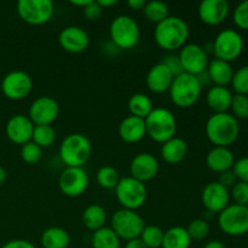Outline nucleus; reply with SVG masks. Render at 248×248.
Returning a JSON list of instances; mask_svg holds the SVG:
<instances>
[{
	"mask_svg": "<svg viewBox=\"0 0 248 248\" xmlns=\"http://www.w3.org/2000/svg\"><path fill=\"white\" fill-rule=\"evenodd\" d=\"M188 38L189 27L181 17L169 16L155 27V43L165 51L179 50L186 45Z\"/></svg>",
	"mask_w": 248,
	"mask_h": 248,
	"instance_id": "1",
	"label": "nucleus"
},
{
	"mask_svg": "<svg viewBox=\"0 0 248 248\" xmlns=\"http://www.w3.org/2000/svg\"><path fill=\"white\" fill-rule=\"evenodd\" d=\"M206 136L216 147H229L240 135L237 119L229 113L213 114L206 123Z\"/></svg>",
	"mask_w": 248,
	"mask_h": 248,
	"instance_id": "2",
	"label": "nucleus"
},
{
	"mask_svg": "<svg viewBox=\"0 0 248 248\" xmlns=\"http://www.w3.org/2000/svg\"><path fill=\"white\" fill-rule=\"evenodd\" d=\"M91 154V142L81 133H70L60 145V157L67 167H82Z\"/></svg>",
	"mask_w": 248,
	"mask_h": 248,
	"instance_id": "3",
	"label": "nucleus"
},
{
	"mask_svg": "<svg viewBox=\"0 0 248 248\" xmlns=\"http://www.w3.org/2000/svg\"><path fill=\"white\" fill-rule=\"evenodd\" d=\"M202 86L198 77L183 73L173 79V82L170 87V96L174 106L186 109L193 107L199 101Z\"/></svg>",
	"mask_w": 248,
	"mask_h": 248,
	"instance_id": "4",
	"label": "nucleus"
},
{
	"mask_svg": "<svg viewBox=\"0 0 248 248\" xmlns=\"http://www.w3.org/2000/svg\"><path fill=\"white\" fill-rule=\"evenodd\" d=\"M147 135L156 143H165L174 137L177 120L173 113L166 108H154L144 119Z\"/></svg>",
	"mask_w": 248,
	"mask_h": 248,
	"instance_id": "5",
	"label": "nucleus"
},
{
	"mask_svg": "<svg viewBox=\"0 0 248 248\" xmlns=\"http://www.w3.org/2000/svg\"><path fill=\"white\" fill-rule=\"evenodd\" d=\"M109 34L114 45L123 50L133 48L140 39V26L127 15H120L113 19L109 27Z\"/></svg>",
	"mask_w": 248,
	"mask_h": 248,
	"instance_id": "6",
	"label": "nucleus"
},
{
	"mask_svg": "<svg viewBox=\"0 0 248 248\" xmlns=\"http://www.w3.org/2000/svg\"><path fill=\"white\" fill-rule=\"evenodd\" d=\"M115 195L123 208L137 211L147 201L148 190L144 183L130 176L120 178L115 188Z\"/></svg>",
	"mask_w": 248,
	"mask_h": 248,
	"instance_id": "7",
	"label": "nucleus"
},
{
	"mask_svg": "<svg viewBox=\"0 0 248 248\" xmlns=\"http://www.w3.org/2000/svg\"><path fill=\"white\" fill-rule=\"evenodd\" d=\"M144 227V219L136 211L121 208L116 211L111 217L110 228L120 240L130 241V240L137 239L140 236Z\"/></svg>",
	"mask_w": 248,
	"mask_h": 248,
	"instance_id": "8",
	"label": "nucleus"
},
{
	"mask_svg": "<svg viewBox=\"0 0 248 248\" xmlns=\"http://www.w3.org/2000/svg\"><path fill=\"white\" fill-rule=\"evenodd\" d=\"M19 18L31 26H43L50 22L55 14L51 0H19L16 5Z\"/></svg>",
	"mask_w": 248,
	"mask_h": 248,
	"instance_id": "9",
	"label": "nucleus"
},
{
	"mask_svg": "<svg viewBox=\"0 0 248 248\" xmlns=\"http://www.w3.org/2000/svg\"><path fill=\"white\" fill-rule=\"evenodd\" d=\"M218 225L230 236H242L248 232V206L232 203L218 216Z\"/></svg>",
	"mask_w": 248,
	"mask_h": 248,
	"instance_id": "10",
	"label": "nucleus"
},
{
	"mask_svg": "<svg viewBox=\"0 0 248 248\" xmlns=\"http://www.w3.org/2000/svg\"><path fill=\"white\" fill-rule=\"evenodd\" d=\"M244 51V39L235 29H224L220 31L213 43V52L216 58L232 62L235 61Z\"/></svg>",
	"mask_w": 248,
	"mask_h": 248,
	"instance_id": "11",
	"label": "nucleus"
},
{
	"mask_svg": "<svg viewBox=\"0 0 248 248\" xmlns=\"http://www.w3.org/2000/svg\"><path fill=\"white\" fill-rule=\"evenodd\" d=\"M89 176L82 167H65L58 179L61 193L68 198L81 196L89 188Z\"/></svg>",
	"mask_w": 248,
	"mask_h": 248,
	"instance_id": "12",
	"label": "nucleus"
},
{
	"mask_svg": "<svg viewBox=\"0 0 248 248\" xmlns=\"http://www.w3.org/2000/svg\"><path fill=\"white\" fill-rule=\"evenodd\" d=\"M33 89V80L23 70H12L7 73L1 81V91L5 97L12 101L26 98Z\"/></svg>",
	"mask_w": 248,
	"mask_h": 248,
	"instance_id": "13",
	"label": "nucleus"
},
{
	"mask_svg": "<svg viewBox=\"0 0 248 248\" xmlns=\"http://www.w3.org/2000/svg\"><path fill=\"white\" fill-rule=\"evenodd\" d=\"M183 72L190 75H200L208 67V56L205 48L198 44H186L178 55Z\"/></svg>",
	"mask_w": 248,
	"mask_h": 248,
	"instance_id": "14",
	"label": "nucleus"
},
{
	"mask_svg": "<svg viewBox=\"0 0 248 248\" xmlns=\"http://www.w3.org/2000/svg\"><path fill=\"white\" fill-rule=\"evenodd\" d=\"M60 115V104L50 96H41L34 99L29 107L28 118L35 126L52 125Z\"/></svg>",
	"mask_w": 248,
	"mask_h": 248,
	"instance_id": "15",
	"label": "nucleus"
},
{
	"mask_svg": "<svg viewBox=\"0 0 248 248\" xmlns=\"http://www.w3.org/2000/svg\"><path fill=\"white\" fill-rule=\"evenodd\" d=\"M201 201L208 212L219 215L225 207L229 206L230 191L218 182H211L203 188Z\"/></svg>",
	"mask_w": 248,
	"mask_h": 248,
	"instance_id": "16",
	"label": "nucleus"
},
{
	"mask_svg": "<svg viewBox=\"0 0 248 248\" xmlns=\"http://www.w3.org/2000/svg\"><path fill=\"white\" fill-rule=\"evenodd\" d=\"M35 125L31 119L23 114H16L11 116L6 123V136L12 143L17 145H23L31 142L33 137V131Z\"/></svg>",
	"mask_w": 248,
	"mask_h": 248,
	"instance_id": "17",
	"label": "nucleus"
},
{
	"mask_svg": "<svg viewBox=\"0 0 248 248\" xmlns=\"http://www.w3.org/2000/svg\"><path fill=\"white\" fill-rule=\"evenodd\" d=\"M61 47L69 53H81L89 47L90 36L78 26H68L61 31L58 35Z\"/></svg>",
	"mask_w": 248,
	"mask_h": 248,
	"instance_id": "18",
	"label": "nucleus"
},
{
	"mask_svg": "<svg viewBox=\"0 0 248 248\" xmlns=\"http://www.w3.org/2000/svg\"><path fill=\"white\" fill-rule=\"evenodd\" d=\"M159 172V161L149 153L136 155L130 164V174L132 178L145 183L155 178Z\"/></svg>",
	"mask_w": 248,
	"mask_h": 248,
	"instance_id": "19",
	"label": "nucleus"
},
{
	"mask_svg": "<svg viewBox=\"0 0 248 248\" xmlns=\"http://www.w3.org/2000/svg\"><path fill=\"white\" fill-rule=\"evenodd\" d=\"M230 5L227 0H203L199 5V17L208 26H218L227 19Z\"/></svg>",
	"mask_w": 248,
	"mask_h": 248,
	"instance_id": "20",
	"label": "nucleus"
},
{
	"mask_svg": "<svg viewBox=\"0 0 248 248\" xmlns=\"http://www.w3.org/2000/svg\"><path fill=\"white\" fill-rule=\"evenodd\" d=\"M174 77L162 62L153 65L145 78V84L153 93H164L170 91Z\"/></svg>",
	"mask_w": 248,
	"mask_h": 248,
	"instance_id": "21",
	"label": "nucleus"
},
{
	"mask_svg": "<svg viewBox=\"0 0 248 248\" xmlns=\"http://www.w3.org/2000/svg\"><path fill=\"white\" fill-rule=\"evenodd\" d=\"M119 137L128 144H135L140 142L147 135L144 119L136 118V116H127L124 119L119 125Z\"/></svg>",
	"mask_w": 248,
	"mask_h": 248,
	"instance_id": "22",
	"label": "nucleus"
},
{
	"mask_svg": "<svg viewBox=\"0 0 248 248\" xmlns=\"http://www.w3.org/2000/svg\"><path fill=\"white\" fill-rule=\"evenodd\" d=\"M235 164L234 154L227 147H215L206 155V165L216 173L229 171Z\"/></svg>",
	"mask_w": 248,
	"mask_h": 248,
	"instance_id": "23",
	"label": "nucleus"
},
{
	"mask_svg": "<svg viewBox=\"0 0 248 248\" xmlns=\"http://www.w3.org/2000/svg\"><path fill=\"white\" fill-rule=\"evenodd\" d=\"M232 96L228 87L225 86H212L207 92L206 96V102L211 110L215 111V114L218 113H228L232 106Z\"/></svg>",
	"mask_w": 248,
	"mask_h": 248,
	"instance_id": "24",
	"label": "nucleus"
},
{
	"mask_svg": "<svg viewBox=\"0 0 248 248\" xmlns=\"http://www.w3.org/2000/svg\"><path fill=\"white\" fill-rule=\"evenodd\" d=\"M207 74L210 77L211 82L216 85V86H225L232 84V77H234V70H232V64L225 61L215 60L211 61L208 63L207 67Z\"/></svg>",
	"mask_w": 248,
	"mask_h": 248,
	"instance_id": "25",
	"label": "nucleus"
},
{
	"mask_svg": "<svg viewBox=\"0 0 248 248\" xmlns=\"http://www.w3.org/2000/svg\"><path fill=\"white\" fill-rule=\"evenodd\" d=\"M188 154V144L179 137H173L161 145V156L165 162L177 165L183 161Z\"/></svg>",
	"mask_w": 248,
	"mask_h": 248,
	"instance_id": "26",
	"label": "nucleus"
},
{
	"mask_svg": "<svg viewBox=\"0 0 248 248\" xmlns=\"http://www.w3.org/2000/svg\"><path fill=\"white\" fill-rule=\"evenodd\" d=\"M40 244L43 248H68L70 245V235L63 228H47L41 234Z\"/></svg>",
	"mask_w": 248,
	"mask_h": 248,
	"instance_id": "27",
	"label": "nucleus"
},
{
	"mask_svg": "<svg viewBox=\"0 0 248 248\" xmlns=\"http://www.w3.org/2000/svg\"><path fill=\"white\" fill-rule=\"evenodd\" d=\"M107 212L101 205H90L82 212V223L91 232L106 227Z\"/></svg>",
	"mask_w": 248,
	"mask_h": 248,
	"instance_id": "28",
	"label": "nucleus"
},
{
	"mask_svg": "<svg viewBox=\"0 0 248 248\" xmlns=\"http://www.w3.org/2000/svg\"><path fill=\"white\" fill-rule=\"evenodd\" d=\"M191 239L186 228L173 227L165 232L162 248H189Z\"/></svg>",
	"mask_w": 248,
	"mask_h": 248,
	"instance_id": "29",
	"label": "nucleus"
},
{
	"mask_svg": "<svg viewBox=\"0 0 248 248\" xmlns=\"http://www.w3.org/2000/svg\"><path fill=\"white\" fill-rule=\"evenodd\" d=\"M128 110L131 115L136 118L145 119L154 109V104L150 97H148L144 93H135L128 99Z\"/></svg>",
	"mask_w": 248,
	"mask_h": 248,
	"instance_id": "30",
	"label": "nucleus"
},
{
	"mask_svg": "<svg viewBox=\"0 0 248 248\" xmlns=\"http://www.w3.org/2000/svg\"><path fill=\"white\" fill-rule=\"evenodd\" d=\"M92 248H120V239L110 227H103L93 232Z\"/></svg>",
	"mask_w": 248,
	"mask_h": 248,
	"instance_id": "31",
	"label": "nucleus"
},
{
	"mask_svg": "<svg viewBox=\"0 0 248 248\" xmlns=\"http://www.w3.org/2000/svg\"><path fill=\"white\" fill-rule=\"evenodd\" d=\"M144 16L149 22H153L155 24H159L164 19H166L170 16V10L165 2L157 1V0H153V1H148L145 4L144 9Z\"/></svg>",
	"mask_w": 248,
	"mask_h": 248,
	"instance_id": "32",
	"label": "nucleus"
},
{
	"mask_svg": "<svg viewBox=\"0 0 248 248\" xmlns=\"http://www.w3.org/2000/svg\"><path fill=\"white\" fill-rule=\"evenodd\" d=\"M56 140V130L51 125H39L34 127L31 142L43 149L50 148Z\"/></svg>",
	"mask_w": 248,
	"mask_h": 248,
	"instance_id": "33",
	"label": "nucleus"
},
{
	"mask_svg": "<svg viewBox=\"0 0 248 248\" xmlns=\"http://www.w3.org/2000/svg\"><path fill=\"white\" fill-rule=\"evenodd\" d=\"M165 232L157 225H145L140 239L148 248H160L164 241Z\"/></svg>",
	"mask_w": 248,
	"mask_h": 248,
	"instance_id": "34",
	"label": "nucleus"
},
{
	"mask_svg": "<svg viewBox=\"0 0 248 248\" xmlns=\"http://www.w3.org/2000/svg\"><path fill=\"white\" fill-rule=\"evenodd\" d=\"M97 183L103 189H115L120 181L119 172L111 166H103L97 171Z\"/></svg>",
	"mask_w": 248,
	"mask_h": 248,
	"instance_id": "35",
	"label": "nucleus"
},
{
	"mask_svg": "<svg viewBox=\"0 0 248 248\" xmlns=\"http://www.w3.org/2000/svg\"><path fill=\"white\" fill-rule=\"evenodd\" d=\"M188 232L189 236H190L191 241H201V240L206 239L210 234V224L207 220L205 219H194L189 223L188 228H186Z\"/></svg>",
	"mask_w": 248,
	"mask_h": 248,
	"instance_id": "36",
	"label": "nucleus"
},
{
	"mask_svg": "<svg viewBox=\"0 0 248 248\" xmlns=\"http://www.w3.org/2000/svg\"><path fill=\"white\" fill-rule=\"evenodd\" d=\"M21 157L26 164L35 165L43 157V149L34 142H28L22 145L21 148Z\"/></svg>",
	"mask_w": 248,
	"mask_h": 248,
	"instance_id": "37",
	"label": "nucleus"
},
{
	"mask_svg": "<svg viewBox=\"0 0 248 248\" xmlns=\"http://www.w3.org/2000/svg\"><path fill=\"white\" fill-rule=\"evenodd\" d=\"M232 86L236 93L248 96V64L244 65L234 73Z\"/></svg>",
	"mask_w": 248,
	"mask_h": 248,
	"instance_id": "38",
	"label": "nucleus"
},
{
	"mask_svg": "<svg viewBox=\"0 0 248 248\" xmlns=\"http://www.w3.org/2000/svg\"><path fill=\"white\" fill-rule=\"evenodd\" d=\"M230 109L236 119H248V96L235 93L232 96Z\"/></svg>",
	"mask_w": 248,
	"mask_h": 248,
	"instance_id": "39",
	"label": "nucleus"
},
{
	"mask_svg": "<svg viewBox=\"0 0 248 248\" xmlns=\"http://www.w3.org/2000/svg\"><path fill=\"white\" fill-rule=\"evenodd\" d=\"M230 196L236 205L248 206V183L237 181V183L232 188Z\"/></svg>",
	"mask_w": 248,
	"mask_h": 248,
	"instance_id": "40",
	"label": "nucleus"
},
{
	"mask_svg": "<svg viewBox=\"0 0 248 248\" xmlns=\"http://www.w3.org/2000/svg\"><path fill=\"white\" fill-rule=\"evenodd\" d=\"M232 19L234 23L236 24L239 28L248 29V0L241 1L234 10L232 14Z\"/></svg>",
	"mask_w": 248,
	"mask_h": 248,
	"instance_id": "41",
	"label": "nucleus"
},
{
	"mask_svg": "<svg viewBox=\"0 0 248 248\" xmlns=\"http://www.w3.org/2000/svg\"><path fill=\"white\" fill-rule=\"evenodd\" d=\"M232 171H234L237 181L248 183V156L241 157L237 161H235Z\"/></svg>",
	"mask_w": 248,
	"mask_h": 248,
	"instance_id": "42",
	"label": "nucleus"
},
{
	"mask_svg": "<svg viewBox=\"0 0 248 248\" xmlns=\"http://www.w3.org/2000/svg\"><path fill=\"white\" fill-rule=\"evenodd\" d=\"M165 65L167 67V69L172 73L174 78L178 77V75L183 74V68H182V63L181 60L177 55H169L165 57V60L162 61Z\"/></svg>",
	"mask_w": 248,
	"mask_h": 248,
	"instance_id": "43",
	"label": "nucleus"
},
{
	"mask_svg": "<svg viewBox=\"0 0 248 248\" xmlns=\"http://www.w3.org/2000/svg\"><path fill=\"white\" fill-rule=\"evenodd\" d=\"M82 14L86 17L89 21H98L101 18L102 14H103V9L98 5V2L91 0L89 5L82 9Z\"/></svg>",
	"mask_w": 248,
	"mask_h": 248,
	"instance_id": "44",
	"label": "nucleus"
},
{
	"mask_svg": "<svg viewBox=\"0 0 248 248\" xmlns=\"http://www.w3.org/2000/svg\"><path fill=\"white\" fill-rule=\"evenodd\" d=\"M217 182L219 184H222L223 186H225L227 189H230L237 183V178L232 169L229 170V171H225V172H222V173H219V178H218Z\"/></svg>",
	"mask_w": 248,
	"mask_h": 248,
	"instance_id": "45",
	"label": "nucleus"
},
{
	"mask_svg": "<svg viewBox=\"0 0 248 248\" xmlns=\"http://www.w3.org/2000/svg\"><path fill=\"white\" fill-rule=\"evenodd\" d=\"M1 248H36L31 244V241H27V240L22 239H16L11 240V241H7L6 244L2 245Z\"/></svg>",
	"mask_w": 248,
	"mask_h": 248,
	"instance_id": "46",
	"label": "nucleus"
},
{
	"mask_svg": "<svg viewBox=\"0 0 248 248\" xmlns=\"http://www.w3.org/2000/svg\"><path fill=\"white\" fill-rule=\"evenodd\" d=\"M147 1L145 0H128L127 5L130 9L135 10V11H143Z\"/></svg>",
	"mask_w": 248,
	"mask_h": 248,
	"instance_id": "47",
	"label": "nucleus"
},
{
	"mask_svg": "<svg viewBox=\"0 0 248 248\" xmlns=\"http://www.w3.org/2000/svg\"><path fill=\"white\" fill-rule=\"evenodd\" d=\"M125 248H148V247L145 246L144 242H143L140 237H137V239L130 240V241L126 242Z\"/></svg>",
	"mask_w": 248,
	"mask_h": 248,
	"instance_id": "48",
	"label": "nucleus"
},
{
	"mask_svg": "<svg viewBox=\"0 0 248 248\" xmlns=\"http://www.w3.org/2000/svg\"><path fill=\"white\" fill-rule=\"evenodd\" d=\"M98 5L99 6L102 7V9L103 10H106V9H108V7H111V6H114V5H116V0H98Z\"/></svg>",
	"mask_w": 248,
	"mask_h": 248,
	"instance_id": "49",
	"label": "nucleus"
},
{
	"mask_svg": "<svg viewBox=\"0 0 248 248\" xmlns=\"http://www.w3.org/2000/svg\"><path fill=\"white\" fill-rule=\"evenodd\" d=\"M203 248H227L223 242L218 241V240H212V241L207 242V244L203 246Z\"/></svg>",
	"mask_w": 248,
	"mask_h": 248,
	"instance_id": "50",
	"label": "nucleus"
},
{
	"mask_svg": "<svg viewBox=\"0 0 248 248\" xmlns=\"http://www.w3.org/2000/svg\"><path fill=\"white\" fill-rule=\"evenodd\" d=\"M90 1H91V0H72V1H70V4H73L74 6H79V7H81V9H84L86 5L90 4Z\"/></svg>",
	"mask_w": 248,
	"mask_h": 248,
	"instance_id": "51",
	"label": "nucleus"
},
{
	"mask_svg": "<svg viewBox=\"0 0 248 248\" xmlns=\"http://www.w3.org/2000/svg\"><path fill=\"white\" fill-rule=\"evenodd\" d=\"M6 177H7L6 170H5L4 167L0 166V184H2L5 181H6Z\"/></svg>",
	"mask_w": 248,
	"mask_h": 248,
	"instance_id": "52",
	"label": "nucleus"
}]
</instances>
